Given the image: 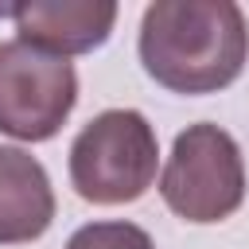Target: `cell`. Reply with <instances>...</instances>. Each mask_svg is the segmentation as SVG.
Wrapping results in <instances>:
<instances>
[{
  "instance_id": "7",
  "label": "cell",
  "mask_w": 249,
  "mask_h": 249,
  "mask_svg": "<svg viewBox=\"0 0 249 249\" xmlns=\"http://www.w3.org/2000/svg\"><path fill=\"white\" fill-rule=\"evenodd\" d=\"M66 249H156V241L136 222H89L70 233Z\"/></svg>"
},
{
  "instance_id": "6",
  "label": "cell",
  "mask_w": 249,
  "mask_h": 249,
  "mask_svg": "<svg viewBox=\"0 0 249 249\" xmlns=\"http://www.w3.org/2000/svg\"><path fill=\"white\" fill-rule=\"evenodd\" d=\"M54 222V191L47 167L12 144H0V245L39 241Z\"/></svg>"
},
{
  "instance_id": "5",
  "label": "cell",
  "mask_w": 249,
  "mask_h": 249,
  "mask_svg": "<svg viewBox=\"0 0 249 249\" xmlns=\"http://www.w3.org/2000/svg\"><path fill=\"white\" fill-rule=\"evenodd\" d=\"M12 19L19 31V43L70 58L97 51L117 23V4L109 0H27L12 4Z\"/></svg>"
},
{
  "instance_id": "3",
  "label": "cell",
  "mask_w": 249,
  "mask_h": 249,
  "mask_svg": "<svg viewBox=\"0 0 249 249\" xmlns=\"http://www.w3.org/2000/svg\"><path fill=\"white\" fill-rule=\"evenodd\" d=\"M160 195L171 214L195 226H214L245 202V160L237 140L210 121L187 124L160 175Z\"/></svg>"
},
{
  "instance_id": "4",
  "label": "cell",
  "mask_w": 249,
  "mask_h": 249,
  "mask_svg": "<svg viewBox=\"0 0 249 249\" xmlns=\"http://www.w3.org/2000/svg\"><path fill=\"white\" fill-rule=\"evenodd\" d=\"M78 105V70L70 58L35 51L19 39L0 43V132L23 144L58 136Z\"/></svg>"
},
{
  "instance_id": "2",
  "label": "cell",
  "mask_w": 249,
  "mask_h": 249,
  "mask_svg": "<svg viewBox=\"0 0 249 249\" xmlns=\"http://www.w3.org/2000/svg\"><path fill=\"white\" fill-rule=\"evenodd\" d=\"M70 187L93 206L136 202L160 167V140L144 113L105 109L70 144Z\"/></svg>"
},
{
  "instance_id": "1",
  "label": "cell",
  "mask_w": 249,
  "mask_h": 249,
  "mask_svg": "<svg viewBox=\"0 0 249 249\" xmlns=\"http://www.w3.org/2000/svg\"><path fill=\"white\" fill-rule=\"evenodd\" d=\"M144 74L183 97L233 86L249 62V23L233 0H156L136 35Z\"/></svg>"
}]
</instances>
